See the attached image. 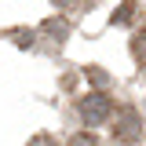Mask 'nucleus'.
<instances>
[{
    "instance_id": "obj_1",
    "label": "nucleus",
    "mask_w": 146,
    "mask_h": 146,
    "mask_svg": "<svg viewBox=\"0 0 146 146\" xmlns=\"http://www.w3.org/2000/svg\"><path fill=\"white\" fill-rule=\"evenodd\" d=\"M77 110H80V117H84L88 124H106L110 117H113V102H110L106 91H88V95L77 102Z\"/></svg>"
},
{
    "instance_id": "obj_2",
    "label": "nucleus",
    "mask_w": 146,
    "mask_h": 146,
    "mask_svg": "<svg viewBox=\"0 0 146 146\" xmlns=\"http://www.w3.org/2000/svg\"><path fill=\"white\" fill-rule=\"evenodd\" d=\"M113 135L121 139V143H139L143 139V121H139V110H131V106H121V110H113Z\"/></svg>"
},
{
    "instance_id": "obj_3",
    "label": "nucleus",
    "mask_w": 146,
    "mask_h": 146,
    "mask_svg": "<svg viewBox=\"0 0 146 146\" xmlns=\"http://www.w3.org/2000/svg\"><path fill=\"white\" fill-rule=\"evenodd\" d=\"M131 55H135L139 66H146V33H139L135 40H131Z\"/></svg>"
},
{
    "instance_id": "obj_4",
    "label": "nucleus",
    "mask_w": 146,
    "mask_h": 146,
    "mask_svg": "<svg viewBox=\"0 0 146 146\" xmlns=\"http://www.w3.org/2000/svg\"><path fill=\"white\" fill-rule=\"evenodd\" d=\"M66 146H102V143H99L95 135H88V131H77V135H73Z\"/></svg>"
},
{
    "instance_id": "obj_5",
    "label": "nucleus",
    "mask_w": 146,
    "mask_h": 146,
    "mask_svg": "<svg viewBox=\"0 0 146 146\" xmlns=\"http://www.w3.org/2000/svg\"><path fill=\"white\" fill-rule=\"evenodd\" d=\"M131 11H135V4H131V0H128V4H121V7H117V15H113V22H117V26H124L128 18H131Z\"/></svg>"
},
{
    "instance_id": "obj_6",
    "label": "nucleus",
    "mask_w": 146,
    "mask_h": 146,
    "mask_svg": "<svg viewBox=\"0 0 146 146\" xmlns=\"http://www.w3.org/2000/svg\"><path fill=\"white\" fill-rule=\"evenodd\" d=\"M44 29H48V36L55 33V40H66V26H62V18H55V22H48Z\"/></svg>"
},
{
    "instance_id": "obj_7",
    "label": "nucleus",
    "mask_w": 146,
    "mask_h": 146,
    "mask_svg": "<svg viewBox=\"0 0 146 146\" xmlns=\"http://www.w3.org/2000/svg\"><path fill=\"white\" fill-rule=\"evenodd\" d=\"M11 40H15V44H22V48H29V44H33V33H29V29H15V33H11Z\"/></svg>"
},
{
    "instance_id": "obj_8",
    "label": "nucleus",
    "mask_w": 146,
    "mask_h": 146,
    "mask_svg": "<svg viewBox=\"0 0 146 146\" xmlns=\"http://www.w3.org/2000/svg\"><path fill=\"white\" fill-rule=\"evenodd\" d=\"M29 146H58L51 139V135H44V131H40V135H33V139H29Z\"/></svg>"
},
{
    "instance_id": "obj_9",
    "label": "nucleus",
    "mask_w": 146,
    "mask_h": 146,
    "mask_svg": "<svg viewBox=\"0 0 146 146\" xmlns=\"http://www.w3.org/2000/svg\"><path fill=\"white\" fill-rule=\"evenodd\" d=\"M55 4H58V7H77L80 0H55Z\"/></svg>"
}]
</instances>
